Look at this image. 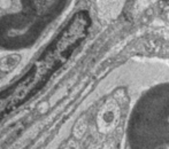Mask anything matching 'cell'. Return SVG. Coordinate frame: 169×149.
<instances>
[{
    "label": "cell",
    "instance_id": "1",
    "mask_svg": "<svg viewBox=\"0 0 169 149\" xmlns=\"http://www.w3.org/2000/svg\"><path fill=\"white\" fill-rule=\"evenodd\" d=\"M122 149H169V80L131 98Z\"/></svg>",
    "mask_w": 169,
    "mask_h": 149
}]
</instances>
